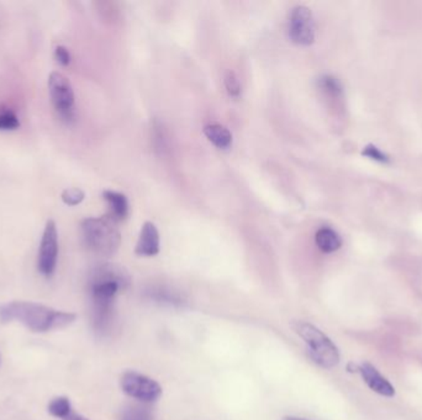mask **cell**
I'll return each mask as SVG.
<instances>
[{
  "instance_id": "obj_1",
  "label": "cell",
  "mask_w": 422,
  "mask_h": 420,
  "mask_svg": "<svg viewBox=\"0 0 422 420\" xmlns=\"http://www.w3.org/2000/svg\"><path fill=\"white\" fill-rule=\"evenodd\" d=\"M0 321L19 322L33 332L43 333L68 327L75 322V314L57 311L45 304L13 301L0 304Z\"/></svg>"
},
{
  "instance_id": "obj_2",
  "label": "cell",
  "mask_w": 422,
  "mask_h": 420,
  "mask_svg": "<svg viewBox=\"0 0 422 420\" xmlns=\"http://www.w3.org/2000/svg\"><path fill=\"white\" fill-rule=\"evenodd\" d=\"M85 247L102 257H112L121 244L117 222L109 216L90 217L80 223Z\"/></svg>"
},
{
  "instance_id": "obj_3",
  "label": "cell",
  "mask_w": 422,
  "mask_h": 420,
  "mask_svg": "<svg viewBox=\"0 0 422 420\" xmlns=\"http://www.w3.org/2000/svg\"><path fill=\"white\" fill-rule=\"evenodd\" d=\"M291 327L294 328V331L306 343L310 356L316 364L324 369H332L337 366L340 363L337 346L319 328L301 321L293 323Z\"/></svg>"
},
{
  "instance_id": "obj_4",
  "label": "cell",
  "mask_w": 422,
  "mask_h": 420,
  "mask_svg": "<svg viewBox=\"0 0 422 420\" xmlns=\"http://www.w3.org/2000/svg\"><path fill=\"white\" fill-rule=\"evenodd\" d=\"M48 93L53 109L62 121H75V90L66 75L52 72L48 77Z\"/></svg>"
},
{
  "instance_id": "obj_5",
  "label": "cell",
  "mask_w": 422,
  "mask_h": 420,
  "mask_svg": "<svg viewBox=\"0 0 422 420\" xmlns=\"http://www.w3.org/2000/svg\"><path fill=\"white\" fill-rule=\"evenodd\" d=\"M120 386L127 396L144 403L157 401L162 396L160 383L136 371H126L122 375Z\"/></svg>"
},
{
  "instance_id": "obj_6",
  "label": "cell",
  "mask_w": 422,
  "mask_h": 420,
  "mask_svg": "<svg viewBox=\"0 0 422 420\" xmlns=\"http://www.w3.org/2000/svg\"><path fill=\"white\" fill-rule=\"evenodd\" d=\"M288 33L291 41L296 45L310 46L314 43L316 26L313 13L308 6L298 5L291 10Z\"/></svg>"
},
{
  "instance_id": "obj_7",
  "label": "cell",
  "mask_w": 422,
  "mask_h": 420,
  "mask_svg": "<svg viewBox=\"0 0 422 420\" xmlns=\"http://www.w3.org/2000/svg\"><path fill=\"white\" fill-rule=\"evenodd\" d=\"M58 258V232L56 222L48 220L43 229V238L40 243L38 258V269L41 275L51 277L56 270Z\"/></svg>"
},
{
  "instance_id": "obj_8",
  "label": "cell",
  "mask_w": 422,
  "mask_h": 420,
  "mask_svg": "<svg viewBox=\"0 0 422 420\" xmlns=\"http://www.w3.org/2000/svg\"><path fill=\"white\" fill-rule=\"evenodd\" d=\"M160 232L152 222H146L141 228L135 253L140 257H155L160 253Z\"/></svg>"
},
{
  "instance_id": "obj_9",
  "label": "cell",
  "mask_w": 422,
  "mask_h": 420,
  "mask_svg": "<svg viewBox=\"0 0 422 420\" xmlns=\"http://www.w3.org/2000/svg\"><path fill=\"white\" fill-rule=\"evenodd\" d=\"M362 377L364 380V382L368 385V387L371 388L372 391L378 393L380 396L384 397H393L395 394V389L391 383L380 375L379 371L375 369L373 365L369 363H364L359 366V371Z\"/></svg>"
},
{
  "instance_id": "obj_10",
  "label": "cell",
  "mask_w": 422,
  "mask_h": 420,
  "mask_svg": "<svg viewBox=\"0 0 422 420\" xmlns=\"http://www.w3.org/2000/svg\"><path fill=\"white\" fill-rule=\"evenodd\" d=\"M90 280L114 281L121 286L122 289H125L130 285L131 277L122 266L117 264H100L92 271Z\"/></svg>"
},
{
  "instance_id": "obj_11",
  "label": "cell",
  "mask_w": 422,
  "mask_h": 420,
  "mask_svg": "<svg viewBox=\"0 0 422 420\" xmlns=\"http://www.w3.org/2000/svg\"><path fill=\"white\" fill-rule=\"evenodd\" d=\"M104 200L107 201L109 206V217L115 222L124 221L129 216L130 205L127 197L121 192L105 190L103 192Z\"/></svg>"
},
{
  "instance_id": "obj_12",
  "label": "cell",
  "mask_w": 422,
  "mask_h": 420,
  "mask_svg": "<svg viewBox=\"0 0 422 420\" xmlns=\"http://www.w3.org/2000/svg\"><path fill=\"white\" fill-rule=\"evenodd\" d=\"M204 135L207 136V140L212 145L220 150H227L232 145V133L227 127L222 126L220 123L207 125L204 127Z\"/></svg>"
},
{
  "instance_id": "obj_13",
  "label": "cell",
  "mask_w": 422,
  "mask_h": 420,
  "mask_svg": "<svg viewBox=\"0 0 422 420\" xmlns=\"http://www.w3.org/2000/svg\"><path fill=\"white\" fill-rule=\"evenodd\" d=\"M315 242L320 250L326 253V254L336 252L342 245V239L340 237V234L330 227L320 228L315 236Z\"/></svg>"
},
{
  "instance_id": "obj_14",
  "label": "cell",
  "mask_w": 422,
  "mask_h": 420,
  "mask_svg": "<svg viewBox=\"0 0 422 420\" xmlns=\"http://www.w3.org/2000/svg\"><path fill=\"white\" fill-rule=\"evenodd\" d=\"M119 420H153V414L147 407L129 404L122 409Z\"/></svg>"
},
{
  "instance_id": "obj_15",
  "label": "cell",
  "mask_w": 422,
  "mask_h": 420,
  "mask_svg": "<svg viewBox=\"0 0 422 420\" xmlns=\"http://www.w3.org/2000/svg\"><path fill=\"white\" fill-rule=\"evenodd\" d=\"M73 411L70 399L67 397H57L52 399L48 404V413L55 418L63 420L70 411Z\"/></svg>"
},
{
  "instance_id": "obj_16",
  "label": "cell",
  "mask_w": 422,
  "mask_h": 420,
  "mask_svg": "<svg viewBox=\"0 0 422 420\" xmlns=\"http://www.w3.org/2000/svg\"><path fill=\"white\" fill-rule=\"evenodd\" d=\"M151 299H156L157 302L162 304H174V306H182L183 299L177 292L166 289H152L150 292Z\"/></svg>"
},
{
  "instance_id": "obj_17",
  "label": "cell",
  "mask_w": 422,
  "mask_h": 420,
  "mask_svg": "<svg viewBox=\"0 0 422 420\" xmlns=\"http://www.w3.org/2000/svg\"><path fill=\"white\" fill-rule=\"evenodd\" d=\"M20 127L18 116L11 110L0 111V131H14Z\"/></svg>"
},
{
  "instance_id": "obj_18",
  "label": "cell",
  "mask_w": 422,
  "mask_h": 420,
  "mask_svg": "<svg viewBox=\"0 0 422 420\" xmlns=\"http://www.w3.org/2000/svg\"><path fill=\"white\" fill-rule=\"evenodd\" d=\"M320 88L324 90L325 93L333 96V98H337L338 95L342 92L341 85L338 83V80L333 77L330 75H325L321 79L319 80Z\"/></svg>"
},
{
  "instance_id": "obj_19",
  "label": "cell",
  "mask_w": 422,
  "mask_h": 420,
  "mask_svg": "<svg viewBox=\"0 0 422 420\" xmlns=\"http://www.w3.org/2000/svg\"><path fill=\"white\" fill-rule=\"evenodd\" d=\"M62 201L66 204L67 206H77L80 205V202L85 200V194L83 190H80L78 187H70L62 192Z\"/></svg>"
},
{
  "instance_id": "obj_20",
  "label": "cell",
  "mask_w": 422,
  "mask_h": 420,
  "mask_svg": "<svg viewBox=\"0 0 422 420\" xmlns=\"http://www.w3.org/2000/svg\"><path fill=\"white\" fill-rule=\"evenodd\" d=\"M225 87L231 96L237 98L241 94V84H239V78L236 77L232 70H229L225 74Z\"/></svg>"
},
{
  "instance_id": "obj_21",
  "label": "cell",
  "mask_w": 422,
  "mask_h": 420,
  "mask_svg": "<svg viewBox=\"0 0 422 420\" xmlns=\"http://www.w3.org/2000/svg\"><path fill=\"white\" fill-rule=\"evenodd\" d=\"M55 57H56L57 62L61 63L62 66H68L70 63V53L65 46L56 47Z\"/></svg>"
},
{
  "instance_id": "obj_22",
  "label": "cell",
  "mask_w": 422,
  "mask_h": 420,
  "mask_svg": "<svg viewBox=\"0 0 422 420\" xmlns=\"http://www.w3.org/2000/svg\"><path fill=\"white\" fill-rule=\"evenodd\" d=\"M363 153H364V155H368V157H374L375 159H380V160H384V155H382V153H380V152H378V150H377V148H373V147H372V148H369V147H368V148H367L366 150H364V152H363Z\"/></svg>"
},
{
  "instance_id": "obj_23",
  "label": "cell",
  "mask_w": 422,
  "mask_h": 420,
  "mask_svg": "<svg viewBox=\"0 0 422 420\" xmlns=\"http://www.w3.org/2000/svg\"><path fill=\"white\" fill-rule=\"evenodd\" d=\"M63 420H90L87 416H82L80 413H75V411H70V414Z\"/></svg>"
},
{
  "instance_id": "obj_24",
  "label": "cell",
  "mask_w": 422,
  "mask_h": 420,
  "mask_svg": "<svg viewBox=\"0 0 422 420\" xmlns=\"http://www.w3.org/2000/svg\"><path fill=\"white\" fill-rule=\"evenodd\" d=\"M283 420H309L305 419V418H299V416H286Z\"/></svg>"
}]
</instances>
